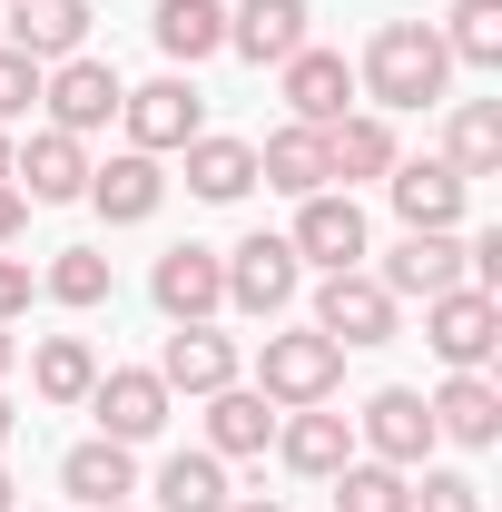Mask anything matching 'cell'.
<instances>
[{"instance_id": "obj_17", "label": "cell", "mask_w": 502, "mask_h": 512, "mask_svg": "<svg viewBox=\"0 0 502 512\" xmlns=\"http://www.w3.org/2000/svg\"><path fill=\"white\" fill-rule=\"evenodd\" d=\"M89 0H10V50L20 60H40V69H60V60H79L89 50Z\"/></svg>"}, {"instance_id": "obj_25", "label": "cell", "mask_w": 502, "mask_h": 512, "mask_svg": "<svg viewBox=\"0 0 502 512\" xmlns=\"http://www.w3.org/2000/svg\"><path fill=\"white\" fill-rule=\"evenodd\" d=\"M256 178H266L276 197H315V188H335V178H325V128H296V119H286L266 148H256Z\"/></svg>"}, {"instance_id": "obj_40", "label": "cell", "mask_w": 502, "mask_h": 512, "mask_svg": "<svg viewBox=\"0 0 502 512\" xmlns=\"http://www.w3.org/2000/svg\"><path fill=\"white\" fill-rule=\"evenodd\" d=\"M10 424H20V414H10V394H0V444H10Z\"/></svg>"}, {"instance_id": "obj_34", "label": "cell", "mask_w": 502, "mask_h": 512, "mask_svg": "<svg viewBox=\"0 0 502 512\" xmlns=\"http://www.w3.org/2000/svg\"><path fill=\"white\" fill-rule=\"evenodd\" d=\"M30 109H40V60H20V50L0 40V128L30 119Z\"/></svg>"}, {"instance_id": "obj_27", "label": "cell", "mask_w": 502, "mask_h": 512, "mask_svg": "<svg viewBox=\"0 0 502 512\" xmlns=\"http://www.w3.org/2000/svg\"><path fill=\"white\" fill-rule=\"evenodd\" d=\"M148 30H158V50H168L178 69H197V60H217V50H227V10H217V0H158V20H148Z\"/></svg>"}, {"instance_id": "obj_10", "label": "cell", "mask_w": 502, "mask_h": 512, "mask_svg": "<svg viewBox=\"0 0 502 512\" xmlns=\"http://www.w3.org/2000/svg\"><path fill=\"white\" fill-rule=\"evenodd\" d=\"M394 325H404V306L384 296L365 266H345V276L315 286V335H335V345H394Z\"/></svg>"}, {"instance_id": "obj_21", "label": "cell", "mask_w": 502, "mask_h": 512, "mask_svg": "<svg viewBox=\"0 0 502 512\" xmlns=\"http://www.w3.org/2000/svg\"><path fill=\"white\" fill-rule=\"evenodd\" d=\"M266 444H276V404H266L256 384H217V394H207V453H217V463H256Z\"/></svg>"}, {"instance_id": "obj_12", "label": "cell", "mask_w": 502, "mask_h": 512, "mask_svg": "<svg viewBox=\"0 0 502 512\" xmlns=\"http://www.w3.org/2000/svg\"><path fill=\"white\" fill-rule=\"evenodd\" d=\"M375 286L404 306V296H443V286H463V237L453 227H404V247L375 266Z\"/></svg>"}, {"instance_id": "obj_22", "label": "cell", "mask_w": 502, "mask_h": 512, "mask_svg": "<svg viewBox=\"0 0 502 512\" xmlns=\"http://www.w3.org/2000/svg\"><path fill=\"white\" fill-rule=\"evenodd\" d=\"M89 207L109 217V227H148L158 217V197H168V178H158V158L148 148H128V158H109V168H89Z\"/></svg>"}, {"instance_id": "obj_18", "label": "cell", "mask_w": 502, "mask_h": 512, "mask_svg": "<svg viewBox=\"0 0 502 512\" xmlns=\"http://www.w3.org/2000/svg\"><path fill=\"white\" fill-rule=\"evenodd\" d=\"M10 188L30 197V207H69V197L89 188V148H79L69 128H40V138L10 158Z\"/></svg>"}, {"instance_id": "obj_29", "label": "cell", "mask_w": 502, "mask_h": 512, "mask_svg": "<svg viewBox=\"0 0 502 512\" xmlns=\"http://www.w3.org/2000/svg\"><path fill=\"white\" fill-rule=\"evenodd\" d=\"M453 69H502V0H453V20L434 30Z\"/></svg>"}, {"instance_id": "obj_1", "label": "cell", "mask_w": 502, "mask_h": 512, "mask_svg": "<svg viewBox=\"0 0 502 512\" xmlns=\"http://www.w3.org/2000/svg\"><path fill=\"white\" fill-rule=\"evenodd\" d=\"M453 60H443L434 20H384L375 40H365V69H355V89L375 99V109H434Z\"/></svg>"}, {"instance_id": "obj_43", "label": "cell", "mask_w": 502, "mask_h": 512, "mask_svg": "<svg viewBox=\"0 0 502 512\" xmlns=\"http://www.w3.org/2000/svg\"><path fill=\"white\" fill-rule=\"evenodd\" d=\"M109 512H138V503H109Z\"/></svg>"}, {"instance_id": "obj_38", "label": "cell", "mask_w": 502, "mask_h": 512, "mask_svg": "<svg viewBox=\"0 0 502 512\" xmlns=\"http://www.w3.org/2000/svg\"><path fill=\"white\" fill-rule=\"evenodd\" d=\"M10 365H20V345H10V325H0V375H10Z\"/></svg>"}, {"instance_id": "obj_4", "label": "cell", "mask_w": 502, "mask_h": 512, "mask_svg": "<svg viewBox=\"0 0 502 512\" xmlns=\"http://www.w3.org/2000/svg\"><path fill=\"white\" fill-rule=\"evenodd\" d=\"M424 345H434L453 375H483L502 345V296H483V286H443V296H424Z\"/></svg>"}, {"instance_id": "obj_16", "label": "cell", "mask_w": 502, "mask_h": 512, "mask_svg": "<svg viewBox=\"0 0 502 512\" xmlns=\"http://www.w3.org/2000/svg\"><path fill=\"white\" fill-rule=\"evenodd\" d=\"M384 197H394V217H404V227H463L473 178H453L443 158H394V168H384Z\"/></svg>"}, {"instance_id": "obj_26", "label": "cell", "mask_w": 502, "mask_h": 512, "mask_svg": "<svg viewBox=\"0 0 502 512\" xmlns=\"http://www.w3.org/2000/svg\"><path fill=\"white\" fill-rule=\"evenodd\" d=\"M384 168H394L384 109H345V119L325 128V178H384Z\"/></svg>"}, {"instance_id": "obj_9", "label": "cell", "mask_w": 502, "mask_h": 512, "mask_svg": "<svg viewBox=\"0 0 502 512\" xmlns=\"http://www.w3.org/2000/svg\"><path fill=\"white\" fill-rule=\"evenodd\" d=\"M168 404H178V394L148 375V365H109V375L89 384V414H99L109 444H158V434H168Z\"/></svg>"}, {"instance_id": "obj_32", "label": "cell", "mask_w": 502, "mask_h": 512, "mask_svg": "<svg viewBox=\"0 0 502 512\" xmlns=\"http://www.w3.org/2000/svg\"><path fill=\"white\" fill-rule=\"evenodd\" d=\"M335 512H414V473H394V463H345L335 473Z\"/></svg>"}, {"instance_id": "obj_35", "label": "cell", "mask_w": 502, "mask_h": 512, "mask_svg": "<svg viewBox=\"0 0 502 512\" xmlns=\"http://www.w3.org/2000/svg\"><path fill=\"white\" fill-rule=\"evenodd\" d=\"M414 512H483V483L473 473H424L414 483Z\"/></svg>"}, {"instance_id": "obj_2", "label": "cell", "mask_w": 502, "mask_h": 512, "mask_svg": "<svg viewBox=\"0 0 502 512\" xmlns=\"http://www.w3.org/2000/svg\"><path fill=\"white\" fill-rule=\"evenodd\" d=\"M335 384H345V345L315 335V325H286V335L256 345V394H266L276 414H296V404H335Z\"/></svg>"}, {"instance_id": "obj_6", "label": "cell", "mask_w": 502, "mask_h": 512, "mask_svg": "<svg viewBox=\"0 0 502 512\" xmlns=\"http://www.w3.org/2000/svg\"><path fill=\"white\" fill-rule=\"evenodd\" d=\"M355 444L375 453V463H394V473H414L443 434H434V404L414 384H384V394H365V414H355Z\"/></svg>"}, {"instance_id": "obj_3", "label": "cell", "mask_w": 502, "mask_h": 512, "mask_svg": "<svg viewBox=\"0 0 502 512\" xmlns=\"http://www.w3.org/2000/svg\"><path fill=\"white\" fill-rule=\"evenodd\" d=\"M286 247H296V266L345 276V266H365V256H375V227H365L355 188H315V197H296V227H286Z\"/></svg>"}, {"instance_id": "obj_39", "label": "cell", "mask_w": 502, "mask_h": 512, "mask_svg": "<svg viewBox=\"0 0 502 512\" xmlns=\"http://www.w3.org/2000/svg\"><path fill=\"white\" fill-rule=\"evenodd\" d=\"M227 512H286V503H266V493H256V503H227Z\"/></svg>"}, {"instance_id": "obj_7", "label": "cell", "mask_w": 502, "mask_h": 512, "mask_svg": "<svg viewBox=\"0 0 502 512\" xmlns=\"http://www.w3.org/2000/svg\"><path fill=\"white\" fill-rule=\"evenodd\" d=\"M119 119H128V148L168 158V148H188L197 128H207V99H197V79H188V69H168V79L128 89V99H119Z\"/></svg>"}, {"instance_id": "obj_41", "label": "cell", "mask_w": 502, "mask_h": 512, "mask_svg": "<svg viewBox=\"0 0 502 512\" xmlns=\"http://www.w3.org/2000/svg\"><path fill=\"white\" fill-rule=\"evenodd\" d=\"M10 493H20V483H10V473H0V512H20V503H10Z\"/></svg>"}, {"instance_id": "obj_14", "label": "cell", "mask_w": 502, "mask_h": 512, "mask_svg": "<svg viewBox=\"0 0 502 512\" xmlns=\"http://www.w3.org/2000/svg\"><path fill=\"white\" fill-rule=\"evenodd\" d=\"M276 79H286V109H296V128H335L345 109H355V69H345V50H296V60H276Z\"/></svg>"}, {"instance_id": "obj_33", "label": "cell", "mask_w": 502, "mask_h": 512, "mask_svg": "<svg viewBox=\"0 0 502 512\" xmlns=\"http://www.w3.org/2000/svg\"><path fill=\"white\" fill-rule=\"evenodd\" d=\"M40 286H50L60 306H79V316H89V306H109V256H99V247H60Z\"/></svg>"}, {"instance_id": "obj_30", "label": "cell", "mask_w": 502, "mask_h": 512, "mask_svg": "<svg viewBox=\"0 0 502 512\" xmlns=\"http://www.w3.org/2000/svg\"><path fill=\"white\" fill-rule=\"evenodd\" d=\"M30 384H40V404H89V384H99V355H89L79 335H40V355H30Z\"/></svg>"}, {"instance_id": "obj_20", "label": "cell", "mask_w": 502, "mask_h": 512, "mask_svg": "<svg viewBox=\"0 0 502 512\" xmlns=\"http://www.w3.org/2000/svg\"><path fill=\"white\" fill-rule=\"evenodd\" d=\"M306 0H237V10H227V50H237V60H256V69H276V60H296V50H306Z\"/></svg>"}, {"instance_id": "obj_15", "label": "cell", "mask_w": 502, "mask_h": 512, "mask_svg": "<svg viewBox=\"0 0 502 512\" xmlns=\"http://www.w3.org/2000/svg\"><path fill=\"white\" fill-rule=\"evenodd\" d=\"M148 375L168 384V394H217V384H237V335H217V325H178L168 345H158V365Z\"/></svg>"}, {"instance_id": "obj_23", "label": "cell", "mask_w": 502, "mask_h": 512, "mask_svg": "<svg viewBox=\"0 0 502 512\" xmlns=\"http://www.w3.org/2000/svg\"><path fill=\"white\" fill-rule=\"evenodd\" d=\"M178 158H188V188L207 197V207H237V197L256 188V148H247V138H217V128H197Z\"/></svg>"}, {"instance_id": "obj_13", "label": "cell", "mask_w": 502, "mask_h": 512, "mask_svg": "<svg viewBox=\"0 0 502 512\" xmlns=\"http://www.w3.org/2000/svg\"><path fill=\"white\" fill-rule=\"evenodd\" d=\"M276 453H286V473H306V483H335V473L355 463V414L296 404V414H276Z\"/></svg>"}, {"instance_id": "obj_37", "label": "cell", "mask_w": 502, "mask_h": 512, "mask_svg": "<svg viewBox=\"0 0 502 512\" xmlns=\"http://www.w3.org/2000/svg\"><path fill=\"white\" fill-rule=\"evenodd\" d=\"M20 227H30V197H20V188H10V178H0V247H10Z\"/></svg>"}, {"instance_id": "obj_28", "label": "cell", "mask_w": 502, "mask_h": 512, "mask_svg": "<svg viewBox=\"0 0 502 512\" xmlns=\"http://www.w3.org/2000/svg\"><path fill=\"white\" fill-rule=\"evenodd\" d=\"M237 493H227V463L197 444V453H168L158 463V512H227Z\"/></svg>"}, {"instance_id": "obj_8", "label": "cell", "mask_w": 502, "mask_h": 512, "mask_svg": "<svg viewBox=\"0 0 502 512\" xmlns=\"http://www.w3.org/2000/svg\"><path fill=\"white\" fill-rule=\"evenodd\" d=\"M119 99H128V79L109 60H60V69H40V109H50V128H69V138H89V128H109L119 119Z\"/></svg>"}, {"instance_id": "obj_19", "label": "cell", "mask_w": 502, "mask_h": 512, "mask_svg": "<svg viewBox=\"0 0 502 512\" xmlns=\"http://www.w3.org/2000/svg\"><path fill=\"white\" fill-rule=\"evenodd\" d=\"M60 493H69V503H89V512L128 503V493H138V444H109V434L69 444L60 453Z\"/></svg>"}, {"instance_id": "obj_11", "label": "cell", "mask_w": 502, "mask_h": 512, "mask_svg": "<svg viewBox=\"0 0 502 512\" xmlns=\"http://www.w3.org/2000/svg\"><path fill=\"white\" fill-rule=\"evenodd\" d=\"M148 296H158L168 325H207L217 306H227V266H217V247H168L158 266H148Z\"/></svg>"}, {"instance_id": "obj_31", "label": "cell", "mask_w": 502, "mask_h": 512, "mask_svg": "<svg viewBox=\"0 0 502 512\" xmlns=\"http://www.w3.org/2000/svg\"><path fill=\"white\" fill-rule=\"evenodd\" d=\"M443 168H453V178H493V168H502V109H493V99H463V109H453Z\"/></svg>"}, {"instance_id": "obj_42", "label": "cell", "mask_w": 502, "mask_h": 512, "mask_svg": "<svg viewBox=\"0 0 502 512\" xmlns=\"http://www.w3.org/2000/svg\"><path fill=\"white\" fill-rule=\"evenodd\" d=\"M0 178H10V128H0Z\"/></svg>"}, {"instance_id": "obj_24", "label": "cell", "mask_w": 502, "mask_h": 512, "mask_svg": "<svg viewBox=\"0 0 502 512\" xmlns=\"http://www.w3.org/2000/svg\"><path fill=\"white\" fill-rule=\"evenodd\" d=\"M434 404V434H453V444H493L502 434V384L493 375H443V394H424Z\"/></svg>"}, {"instance_id": "obj_36", "label": "cell", "mask_w": 502, "mask_h": 512, "mask_svg": "<svg viewBox=\"0 0 502 512\" xmlns=\"http://www.w3.org/2000/svg\"><path fill=\"white\" fill-rule=\"evenodd\" d=\"M10 316H30V266L20 256H0V325Z\"/></svg>"}, {"instance_id": "obj_5", "label": "cell", "mask_w": 502, "mask_h": 512, "mask_svg": "<svg viewBox=\"0 0 502 512\" xmlns=\"http://www.w3.org/2000/svg\"><path fill=\"white\" fill-rule=\"evenodd\" d=\"M217 266H227V306H237V316H256V325L286 316V306H296V286H306L296 247H286V237H266V227H256V237H237Z\"/></svg>"}]
</instances>
